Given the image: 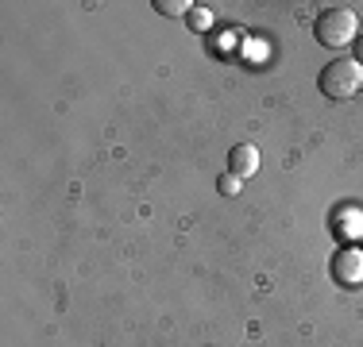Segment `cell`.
Returning <instances> with one entry per match:
<instances>
[{"mask_svg":"<svg viewBox=\"0 0 363 347\" xmlns=\"http://www.w3.org/2000/svg\"><path fill=\"white\" fill-rule=\"evenodd\" d=\"M313 39L328 50H340L359 39V16L352 8H325L313 23Z\"/></svg>","mask_w":363,"mask_h":347,"instance_id":"obj_1","label":"cell"},{"mask_svg":"<svg viewBox=\"0 0 363 347\" xmlns=\"http://www.w3.org/2000/svg\"><path fill=\"white\" fill-rule=\"evenodd\" d=\"M317 89H321L328 101H352L363 89V66L356 58H336V62H328L321 69Z\"/></svg>","mask_w":363,"mask_h":347,"instance_id":"obj_2","label":"cell"},{"mask_svg":"<svg viewBox=\"0 0 363 347\" xmlns=\"http://www.w3.org/2000/svg\"><path fill=\"white\" fill-rule=\"evenodd\" d=\"M333 278L336 285H348V290H356L363 285V247H340L333 255Z\"/></svg>","mask_w":363,"mask_h":347,"instance_id":"obj_3","label":"cell"},{"mask_svg":"<svg viewBox=\"0 0 363 347\" xmlns=\"http://www.w3.org/2000/svg\"><path fill=\"white\" fill-rule=\"evenodd\" d=\"M228 174H236L240 181L244 178H255L259 174V147L255 143H236L228 151Z\"/></svg>","mask_w":363,"mask_h":347,"instance_id":"obj_4","label":"cell"},{"mask_svg":"<svg viewBox=\"0 0 363 347\" xmlns=\"http://www.w3.org/2000/svg\"><path fill=\"white\" fill-rule=\"evenodd\" d=\"M155 12H159V16H170V20H178V16H189V12H194V0H155Z\"/></svg>","mask_w":363,"mask_h":347,"instance_id":"obj_5","label":"cell"},{"mask_svg":"<svg viewBox=\"0 0 363 347\" xmlns=\"http://www.w3.org/2000/svg\"><path fill=\"white\" fill-rule=\"evenodd\" d=\"M240 186H244V181H240L236 174H220V178H217V193H224V197H236Z\"/></svg>","mask_w":363,"mask_h":347,"instance_id":"obj_6","label":"cell"},{"mask_svg":"<svg viewBox=\"0 0 363 347\" xmlns=\"http://www.w3.org/2000/svg\"><path fill=\"white\" fill-rule=\"evenodd\" d=\"M209 23H213V16L205 12V8H194V12H189V28L194 31H209Z\"/></svg>","mask_w":363,"mask_h":347,"instance_id":"obj_7","label":"cell"},{"mask_svg":"<svg viewBox=\"0 0 363 347\" xmlns=\"http://www.w3.org/2000/svg\"><path fill=\"white\" fill-rule=\"evenodd\" d=\"M356 62L363 66V35H359V39H356Z\"/></svg>","mask_w":363,"mask_h":347,"instance_id":"obj_8","label":"cell"},{"mask_svg":"<svg viewBox=\"0 0 363 347\" xmlns=\"http://www.w3.org/2000/svg\"><path fill=\"white\" fill-rule=\"evenodd\" d=\"M359 247H363V243H359Z\"/></svg>","mask_w":363,"mask_h":347,"instance_id":"obj_9","label":"cell"}]
</instances>
